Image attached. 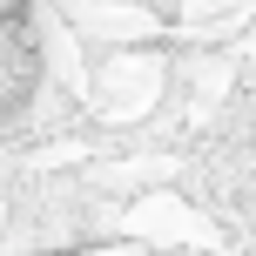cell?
<instances>
[{"label":"cell","mask_w":256,"mask_h":256,"mask_svg":"<svg viewBox=\"0 0 256 256\" xmlns=\"http://www.w3.org/2000/svg\"><path fill=\"white\" fill-rule=\"evenodd\" d=\"M40 88V54H34V34H27L20 14H0V128L20 115Z\"/></svg>","instance_id":"1"}]
</instances>
